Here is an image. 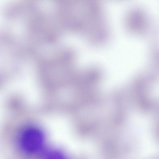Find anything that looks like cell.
<instances>
[{"label":"cell","instance_id":"obj_2","mask_svg":"<svg viewBox=\"0 0 159 159\" xmlns=\"http://www.w3.org/2000/svg\"><path fill=\"white\" fill-rule=\"evenodd\" d=\"M44 137L41 131L35 128L27 129L23 134L21 145L26 152L32 153L37 152L41 147Z\"/></svg>","mask_w":159,"mask_h":159},{"label":"cell","instance_id":"obj_3","mask_svg":"<svg viewBox=\"0 0 159 159\" xmlns=\"http://www.w3.org/2000/svg\"><path fill=\"white\" fill-rule=\"evenodd\" d=\"M46 159H65L61 153L58 151H52L47 154Z\"/></svg>","mask_w":159,"mask_h":159},{"label":"cell","instance_id":"obj_1","mask_svg":"<svg viewBox=\"0 0 159 159\" xmlns=\"http://www.w3.org/2000/svg\"><path fill=\"white\" fill-rule=\"evenodd\" d=\"M64 5L65 28L71 32L81 34L85 18L83 0H68Z\"/></svg>","mask_w":159,"mask_h":159}]
</instances>
